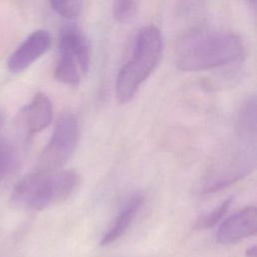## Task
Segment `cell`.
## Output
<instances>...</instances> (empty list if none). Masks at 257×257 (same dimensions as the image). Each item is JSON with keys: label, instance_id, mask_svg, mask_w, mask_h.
I'll use <instances>...</instances> for the list:
<instances>
[{"label": "cell", "instance_id": "cell-5", "mask_svg": "<svg viewBox=\"0 0 257 257\" xmlns=\"http://www.w3.org/2000/svg\"><path fill=\"white\" fill-rule=\"evenodd\" d=\"M256 231L257 211L254 206H249L223 221L216 239L221 244H232L254 235Z\"/></svg>", "mask_w": 257, "mask_h": 257}, {"label": "cell", "instance_id": "cell-8", "mask_svg": "<svg viewBox=\"0 0 257 257\" xmlns=\"http://www.w3.org/2000/svg\"><path fill=\"white\" fill-rule=\"evenodd\" d=\"M59 50L61 54H68L76 58L82 73H86L90 52L89 46L84 35L73 27L64 28L59 37Z\"/></svg>", "mask_w": 257, "mask_h": 257}, {"label": "cell", "instance_id": "cell-6", "mask_svg": "<svg viewBox=\"0 0 257 257\" xmlns=\"http://www.w3.org/2000/svg\"><path fill=\"white\" fill-rule=\"evenodd\" d=\"M50 46V35L44 29L32 32L10 55L7 65L11 72L18 73L29 67Z\"/></svg>", "mask_w": 257, "mask_h": 257}, {"label": "cell", "instance_id": "cell-7", "mask_svg": "<svg viewBox=\"0 0 257 257\" xmlns=\"http://www.w3.org/2000/svg\"><path fill=\"white\" fill-rule=\"evenodd\" d=\"M24 124L27 132L32 135L46 128L53 116L50 99L43 92H37L31 101L22 109Z\"/></svg>", "mask_w": 257, "mask_h": 257}, {"label": "cell", "instance_id": "cell-18", "mask_svg": "<svg viewBox=\"0 0 257 257\" xmlns=\"http://www.w3.org/2000/svg\"><path fill=\"white\" fill-rule=\"evenodd\" d=\"M0 123H1V115H0Z\"/></svg>", "mask_w": 257, "mask_h": 257}, {"label": "cell", "instance_id": "cell-16", "mask_svg": "<svg viewBox=\"0 0 257 257\" xmlns=\"http://www.w3.org/2000/svg\"><path fill=\"white\" fill-rule=\"evenodd\" d=\"M245 255H246V257H256V256H257L256 246H252V247L248 248V249L246 250Z\"/></svg>", "mask_w": 257, "mask_h": 257}, {"label": "cell", "instance_id": "cell-13", "mask_svg": "<svg viewBox=\"0 0 257 257\" xmlns=\"http://www.w3.org/2000/svg\"><path fill=\"white\" fill-rule=\"evenodd\" d=\"M137 7L138 0H114L113 17L120 23H127L135 17Z\"/></svg>", "mask_w": 257, "mask_h": 257}, {"label": "cell", "instance_id": "cell-12", "mask_svg": "<svg viewBox=\"0 0 257 257\" xmlns=\"http://www.w3.org/2000/svg\"><path fill=\"white\" fill-rule=\"evenodd\" d=\"M232 200H233L232 197L226 199L218 208L213 210L211 213L201 216L198 219V221L195 225V228L197 230H203V229H208V228L214 227L225 216L226 212L228 211V209L230 207Z\"/></svg>", "mask_w": 257, "mask_h": 257}, {"label": "cell", "instance_id": "cell-1", "mask_svg": "<svg viewBox=\"0 0 257 257\" xmlns=\"http://www.w3.org/2000/svg\"><path fill=\"white\" fill-rule=\"evenodd\" d=\"M77 184L78 175L74 170L45 172L35 169L17 183L11 202L22 209L40 211L65 200Z\"/></svg>", "mask_w": 257, "mask_h": 257}, {"label": "cell", "instance_id": "cell-11", "mask_svg": "<svg viewBox=\"0 0 257 257\" xmlns=\"http://www.w3.org/2000/svg\"><path fill=\"white\" fill-rule=\"evenodd\" d=\"M238 131L247 141L255 140L256 135V98L249 97L241 106L238 114Z\"/></svg>", "mask_w": 257, "mask_h": 257}, {"label": "cell", "instance_id": "cell-17", "mask_svg": "<svg viewBox=\"0 0 257 257\" xmlns=\"http://www.w3.org/2000/svg\"><path fill=\"white\" fill-rule=\"evenodd\" d=\"M252 4H255V2H256V0H249Z\"/></svg>", "mask_w": 257, "mask_h": 257}, {"label": "cell", "instance_id": "cell-3", "mask_svg": "<svg viewBox=\"0 0 257 257\" xmlns=\"http://www.w3.org/2000/svg\"><path fill=\"white\" fill-rule=\"evenodd\" d=\"M243 52L241 39L232 33L213 32L185 42L177 59L182 71H201L232 63Z\"/></svg>", "mask_w": 257, "mask_h": 257}, {"label": "cell", "instance_id": "cell-9", "mask_svg": "<svg viewBox=\"0 0 257 257\" xmlns=\"http://www.w3.org/2000/svg\"><path fill=\"white\" fill-rule=\"evenodd\" d=\"M143 204L144 198L142 195L135 194L134 196H132L116 216L113 225L102 236L100 240V245L105 246L111 244L115 242L118 238H120L133 223L134 219L143 207Z\"/></svg>", "mask_w": 257, "mask_h": 257}, {"label": "cell", "instance_id": "cell-10", "mask_svg": "<svg viewBox=\"0 0 257 257\" xmlns=\"http://www.w3.org/2000/svg\"><path fill=\"white\" fill-rule=\"evenodd\" d=\"M81 69L75 57L61 54L54 69V78L64 84L77 85L81 77Z\"/></svg>", "mask_w": 257, "mask_h": 257}, {"label": "cell", "instance_id": "cell-14", "mask_svg": "<svg viewBox=\"0 0 257 257\" xmlns=\"http://www.w3.org/2000/svg\"><path fill=\"white\" fill-rule=\"evenodd\" d=\"M83 0H50L51 6L60 16L72 19L78 16Z\"/></svg>", "mask_w": 257, "mask_h": 257}, {"label": "cell", "instance_id": "cell-4", "mask_svg": "<svg viewBox=\"0 0 257 257\" xmlns=\"http://www.w3.org/2000/svg\"><path fill=\"white\" fill-rule=\"evenodd\" d=\"M79 136L78 120L72 113L61 114L52 132V135L41 152L37 170L45 172L57 171L73 154Z\"/></svg>", "mask_w": 257, "mask_h": 257}, {"label": "cell", "instance_id": "cell-2", "mask_svg": "<svg viewBox=\"0 0 257 257\" xmlns=\"http://www.w3.org/2000/svg\"><path fill=\"white\" fill-rule=\"evenodd\" d=\"M163 51L160 29L154 25L142 28L135 41L132 58L119 69L115 81V95L119 103L128 102L143 82L158 65Z\"/></svg>", "mask_w": 257, "mask_h": 257}, {"label": "cell", "instance_id": "cell-15", "mask_svg": "<svg viewBox=\"0 0 257 257\" xmlns=\"http://www.w3.org/2000/svg\"><path fill=\"white\" fill-rule=\"evenodd\" d=\"M15 163V156L12 147L0 140V183L12 170Z\"/></svg>", "mask_w": 257, "mask_h": 257}]
</instances>
